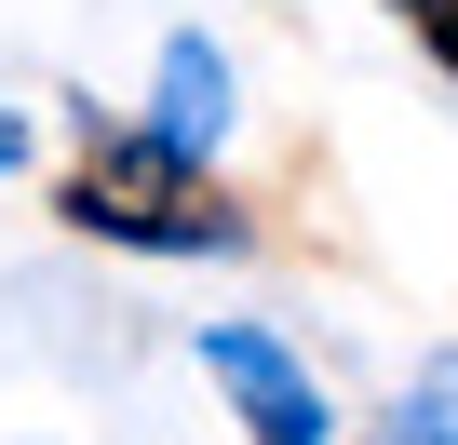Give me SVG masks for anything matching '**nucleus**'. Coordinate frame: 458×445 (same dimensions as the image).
Segmentation results:
<instances>
[{"label": "nucleus", "mask_w": 458, "mask_h": 445, "mask_svg": "<svg viewBox=\"0 0 458 445\" xmlns=\"http://www.w3.org/2000/svg\"><path fill=\"white\" fill-rule=\"evenodd\" d=\"M55 202L81 216L95 244H135V257H229V244H243V202H229L189 149H162L148 122L135 135H95Z\"/></svg>", "instance_id": "nucleus-1"}, {"label": "nucleus", "mask_w": 458, "mask_h": 445, "mask_svg": "<svg viewBox=\"0 0 458 445\" xmlns=\"http://www.w3.org/2000/svg\"><path fill=\"white\" fill-rule=\"evenodd\" d=\"M202 364H216V391H229V405H243V432H257V445H324V432H337L324 378H310L270 324H202Z\"/></svg>", "instance_id": "nucleus-2"}, {"label": "nucleus", "mask_w": 458, "mask_h": 445, "mask_svg": "<svg viewBox=\"0 0 458 445\" xmlns=\"http://www.w3.org/2000/svg\"><path fill=\"white\" fill-rule=\"evenodd\" d=\"M216 122H229V68H216V41H162V95H148V135L162 149H216Z\"/></svg>", "instance_id": "nucleus-3"}, {"label": "nucleus", "mask_w": 458, "mask_h": 445, "mask_svg": "<svg viewBox=\"0 0 458 445\" xmlns=\"http://www.w3.org/2000/svg\"><path fill=\"white\" fill-rule=\"evenodd\" d=\"M391 445H458V351L418 364V391L391 405Z\"/></svg>", "instance_id": "nucleus-4"}, {"label": "nucleus", "mask_w": 458, "mask_h": 445, "mask_svg": "<svg viewBox=\"0 0 458 445\" xmlns=\"http://www.w3.org/2000/svg\"><path fill=\"white\" fill-rule=\"evenodd\" d=\"M404 28H418V41H431V55L458 68V0H404Z\"/></svg>", "instance_id": "nucleus-5"}]
</instances>
